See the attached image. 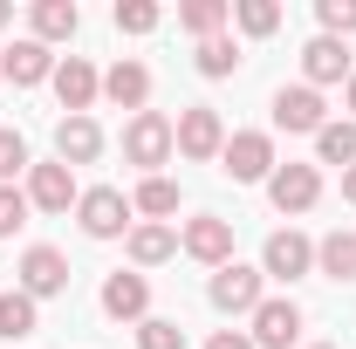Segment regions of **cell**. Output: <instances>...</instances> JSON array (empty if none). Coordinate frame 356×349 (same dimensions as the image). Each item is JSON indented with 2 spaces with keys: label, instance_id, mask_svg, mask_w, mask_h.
I'll use <instances>...</instances> for the list:
<instances>
[{
  "label": "cell",
  "instance_id": "obj_1",
  "mask_svg": "<svg viewBox=\"0 0 356 349\" xmlns=\"http://www.w3.org/2000/svg\"><path fill=\"white\" fill-rule=\"evenodd\" d=\"M220 172L233 178V185H261V178H274V137L267 131H233L220 151Z\"/></svg>",
  "mask_w": 356,
  "mask_h": 349
},
{
  "label": "cell",
  "instance_id": "obj_2",
  "mask_svg": "<svg viewBox=\"0 0 356 349\" xmlns=\"http://www.w3.org/2000/svg\"><path fill=\"white\" fill-rule=\"evenodd\" d=\"M172 144L185 151V158H199V165H206V158H220V151H226V124H220V110H213V103H192V110L172 124Z\"/></svg>",
  "mask_w": 356,
  "mask_h": 349
},
{
  "label": "cell",
  "instance_id": "obj_3",
  "mask_svg": "<svg viewBox=\"0 0 356 349\" xmlns=\"http://www.w3.org/2000/svg\"><path fill=\"white\" fill-rule=\"evenodd\" d=\"M261 281H267L261 267H240V261L213 267V308H220V315H254V308L267 302Z\"/></svg>",
  "mask_w": 356,
  "mask_h": 349
},
{
  "label": "cell",
  "instance_id": "obj_4",
  "mask_svg": "<svg viewBox=\"0 0 356 349\" xmlns=\"http://www.w3.org/2000/svg\"><path fill=\"white\" fill-rule=\"evenodd\" d=\"M76 219H83L89 240H117V233L131 226V199H124L117 185H96V192H83V199H76Z\"/></svg>",
  "mask_w": 356,
  "mask_h": 349
},
{
  "label": "cell",
  "instance_id": "obj_5",
  "mask_svg": "<svg viewBox=\"0 0 356 349\" xmlns=\"http://www.w3.org/2000/svg\"><path fill=\"white\" fill-rule=\"evenodd\" d=\"M178 144H172V117H158V110H137L131 124H124V158L131 165H165Z\"/></svg>",
  "mask_w": 356,
  "mask_h": 349
},
{
  "label": "cell",
  "instance_id": "obj_6",
  "mask_svg": "<svg viewBox=\"0 0 356 349\" xmlns=\"http://www.w3.org/2000/svg\"><path fill=\"white\" fill-rule=\"evenodd\" d=\"M267 199H274V213H309L315 199H322V172L315 165H274Z\"/></svg>",
  "mask_w": 356,
  "mask_h": 349
},
{
  "label": "cell",
  "instance_id": "obj_7",
  "mask_svg": "<svg viewBox=\"0 0 356 349\" xmlns=\"http://www.w3.org/2000/svg\"><path fill=\"white\" fill-rule=\"evenodd\" d=\"M178 247H185L192 261H206V267H226V261H233V226L213 219V213H199V219H185Z\"/></svg>",
  "mask_w": 356,
  "mask_h": 349
},
{
  "label": "cell",
  "instance_id": "obj_8",
  "mask_svg": "<svg viewBox=\"0 0 356 349\" xmlns=\"http://www.w3.org/2000/svg\"><path fill=\"white\" fill-rule=\"evenodd\" d=\"M83 192H76V172L55 158V165H28V206H42V213H69Z\"/></svg>",
  "mask_w": 356,
  "mask_h": 349
},
{
  "label": "cell",
  "instance_id": "obj_9",
  "mask_svg": "<svg viewBox=\"0 0 356 349\" xmlns=\"http://www.w3.org/2000/svg\"><path fill=\"white\" fill-rule=\"evenodd\" d=\"M309 267H315V240H309V233H295V226L274 233L267 254H261V274H274V281H302Z\"/></svg>",
  "mask_w": 356,
  "mask_h": 349
},
{
  "label": "cell",
  "instance_id": "obj_10",
  "mask_svg": "<svg viewBox=\"0 0 356 349\" xmlns=\"http://www.w3.org/2000/svg\"><path fill=\"white\" fill-rule=\"evenodd\" d=\"M48 83H55V96H62V110H69V117H89V103L103 96V76L89 69L83 55H69V62H55V76H48Z\"/></svg>",
  "mask_w": 356,
  "mask_h": 349
},
{
  "label": "cell",
  "instance_id": "obj_11",
  "mask_svg": "<svg viewBox=\"0 0 356 349\" xmlns=\"http://www.w3.org/2000/svg\"><path fill=\"white\" fill-rule=\"evenodd\" d=\"M62 288H69V261L55 247H28L21 254V295L42 302V295H62Z\"/></svg>",
  "mask_w": 356,
  "mask_h": 349
},
{
  "label": "cell",
  "instance_id": "obj_12",
  "mask_svg": "<svg viewBox=\"0 0 356 349\" xmlns=\"http://www.w3.org/2000/svg\"><path fill=\"white\" fill-rule=\"evenodd\" d=\"M302 343V308L295 302H261L254 308V349H295Z\"/></svg>",
  "mask_w": 356,
  "mask_h": 349
},
{
  "label": "cell",
  "instance_id": "obj_13",
  "mask_svg": "<svg viewBox=\"0 0 356 349\" xmlns=\"http://www.w3.org/2000/svg\"><path fill=\"white\" fill-rule=\"evenodd\" d=\"M274 124H281V131H322V124H329V117H322V96H315V89L309 83H295V89H288V83H281V89H274Z\"/></svg>",
  "mask_w": 356,
  "mask_h": 349
},
{
  "label": "cell",
  "instance_id": "obj_14",
  "mask_svg": "<svg viewBox=\"0 0 356 349\" xmlns=\"http://www.w3.org/2000/svg\"><path fill=\"white\" fill-rule=\"evenodd\" d=\"M0 76H7L14 89H35V83H48V76H55V55L28 35V42H14L7 55H0Z\"/></svg>",
  "mask_w": 356,
  "mask_h": 349
},
{
  "label": "cell",
  "instance_id": "obj_15",
  "mask_svg": "<svg viewBox=\"0 0 356 349\" xmlns=\"http://www.w3.org/2000/svg\"><path fill=\"white\" fill-rule=\"evenodd\" d=\"M302 76H309V89H322V83H350V48L336 42V35H315V42L302 48Z\"/></svg>",
  "mask_w": 356,
  "mask_h": 349
},
{
  "label": "cell",
  "instance_id": "obj_16",
  "mask_svg": "<svg viewBox=\"0 0 356 349\" xmlns=\"http://www.w3.org/2000/svg\"><path fill=\"white\" fill-rule=\"evenodd\" d=\"M96 151H103V131H96V117H62V124H55V158H62L69 172H76V165H89Z\"/></svg>",
  "mask_w": 356,
  "mask_h": 349
},
{
  "label": "cell",
  "instance_id": "obj_17",
  "mask_svg": "<svg viewBox=\"0 0 356 349\" xmlns=\"http://www.w3.org/2000/svg\"><path fill=\"white\" fill-rule=\"evenodd\" d=\"M144 308H151V281H144V274H110V281H103V315L144 322Z\"/></svg>",
  "mask_w": 356,
  "mask_h": 349
},
{
  "label": "cell",
  "instance_id": "obj_18",
  "mask_svg": "<svg viewBox=\"0 0 356 349\" xmlns=\"http://www.w3.org/2000/svg\"><path fill=\"white\" fill-rule=\"evenodd\" d=\"M103 96H110L117 110H144V96H151V69H144V62H117V69L103 76Z\"/></svg>",
  "mask_w": 356,
  "mask_h": 349
},
{
  "label": "cell",
  "instance_id": "obj_19",
  "mask_svg": "<svg viewBox=\"0 0 356 349\" xmlns=\"http://www.w3.org/2000/svg\"><path fill=\"white\" fill-rule=\"evenodd\" d=\"M83 28V14H76V0H35V42H69Z\"/></svg>",
  "mask_w": 356,
  "mask_h": 349
},
{
  "label": "cell",
  "instance_id": "obj_20",
  "mask_svg": "<svg viewBox=\"0 0 356 349\" xmlns=\"http://www.w3.org/2000/svg\"><path fill=\"white\" fill-rule=\"evenodd\" d=\"M178 254V233L172 226H158V219H144V226H131V261L137 267H158Z\"/></svg>",
  "mask_w": 356,
  "mask_h": 349
},
{
  "label": "cell",
  "instance_id": "obj_21",
  "mask_svg": "<svg viewBox=\"0 0 356 349\" xmlns=\"http://www.w3.org/2000/svg\"><path fill=\"white\" fill-rule=\"evenodd\" d=\"M315 267L329 274V281H356V233H329V240H315Z\"/></svg>",
  "mask_w": 356,
  "mask_h": 349
},
{
  "label": "cell",
  "instance_id": "obj_22",
  "mask_svg": "<svg viewBox=\"0 0 356 349\" xmlns=\"http://www.w3.org/2000/svg\"><path fill=\"white\" fill-rule=\"evenodd\" d=\"M315 151H322V165H343V172H350L356 165V117L322 124V131H315Z\"/></svg>",
  "mask_w": 356,
  "mask_h": 349
},
{
  "label": "cell",
  "instance_id": "obj_23",
  "mask_svg": "<svg viewBox=\"0 0 356 349\" xmlns=\"http://www.w3.org/2000/svg\"><path fill=\"white\" fill-rule=\"evenodd\" d=\"M226 14H233L226 0H185V7H178V28L199 35V42H213V35L226 28Z\"/></svg>",
  "mask_w": 356,
  "mask_h": 349
},
{
  "label": "cell",
  "instance_id": "obj_24",
  "mask_svg": "<svg viewBox=\"0 0 356 349\" xmlns=\"http://www.w3.org/2000/svg\"><path fill=\"white\" fill-rule=\"evenodd\" d=\"M35 329H42V322H35V302H28L21 288H7V295H0V336L21 343V336H35Z\"/></svg>",
  "mask_w": 356,
  "mask_h": 349
},
{
  "label": "cell",
  "instance_id": "obj_25",
  "mask_svg": "<svg viewBox=\"0 0 356 349\" xmlns=\"http://www.w3.org/2000/svg\"><path fill=\"white\" fill-rule=\"evenodd\" d=\"M131 206H137V213H151L158 226H165V219L178 213V185H172V178H158V172H151L144 185H137V199H131Z\"/></svg>",
  "mask_w": 356,
  "mask_h": 349
},
{
  "label": "cell",
  "instance_id": "obj_26",
  "mask_svg": "<svg viewBox=\"0 0 356 349\" xmlns=\"http://www.w3.org/2000/svg\"><path fill=\"white\" fill-rule=\"evenodd\" d=\"M233 69H240V48L226 42V35L199 42V76H213V83H220V76H233Z\"/></svg>",
  "mask_w": 356,
  "mask_h": 349
},
{
  "label": "cell",
  "instance_id": "obj_27",
  "mask_svg": "<svg viewBox=\"0 0 356 349\" xmlns=\"http://www.w3.org/2000/svg\"><path fill=\"white\" fill-rule=\"evenodd\" d=\"M137 349H185V329L165 322V315H144L137 322Z\"/></svg>",
  "mask_w": 356,
  "mask_h": 349
},
{
  "label": "cell",
  "instance_id": "obj_28",
  "mask_svg": "<svg viewBox=\"0 0 356 349\" xmlns=\"http://www.w3.org/2000/svg\"><path fill=\"white\" fill-rule=\"evenodd\" d=\"M233 21H240L247 35H274V28H281V7H274V0H240Z\"/></svg>",
  "mask_w": 356,
  "mask_h": 349
},
{
  "label": "cell",
  "instance_id": "obj_29",
  "mask_svg": "<svg viewBox=\"0 0 356 349\" xmlns=\"http://www.w3.org/2000/svg\"><path fill=\"white\" fill-rule=\"evenodd\" d=\"M21 172H28V144H21V131L0 124V185H14Z\"/></svg>",
  "mask_w": 356,
  "mask_h": 349
},
{
  "label": "cell",
  "instance_id": "obj_30",
  "mask_svg": "<svg viewBox=\"0 0 356 349\" xmlns=\"http://www.w3.org/2000/svg\"><path fill=\"white\" fill-rule=\"evenodd\" d=\"M117 28H124V35H151V28H158V7H151V0H117Z\"/></svg>",
  "mask_w": 356,
  "mask_h": 349
},
{
  "label": "cell",
  "instance_id": "obj_31",
  "mask_svg": "<svg viewBox=\"0 0 356 349\" xmlns=\"http://www.w3.org/2000/svg\"><path fill=\"white\" fill-rule=\"evenodd\" d=\"M21 226H28V192L0 185V240H7V233H21Z\"/></svg>",
  "mask_w": 356,
  "mask_h": 349
},
{
  "label": "cell",
  "instance_id": "obj_32",
  "mask_svg": "<svg viewBox=\"0 0 356 349\" xmlns=\"http://www.w3.org/2000/svg\"><path fill=\"white\" fill-rule=\"evenodd\" d=\"M315 14H322V28H329V35H356V0H322Z\"/></svg>",
  "mask_w": 356,
  "mask_h": 349
},
{
  "label": "cell",
  "instance_id": "obj_33",
  "mask_svg": "<svg viewBox=\"0 0 356 349\" xmlns=\"http://www.w3.org/2000/svg\"><path fill=\"white\" fill-rule=\"evenodd\" d=\"M206 349H254V336H240V329H220V336H213Z\"/></svg>",
  "mask_w": 356,
  "mask_h": 349
},
{
  "label": "cell",
  "instance_id": "obj_34",
  "mask_svg": "<svg viewBox=\"0 0 356 349\" xmlns=\"http://www.w3.org/2000/svg\"><path fill=\"white\" fill-rule=\"evenodd\" d=\"M343 199H350V206H356V165H350V172H343Z\"/></svg>",
  "mask_w": 356,
  "mask_h": 349
},
{
  "label": "cell",
  "instance_id": "obj_35",
  "mask_svg": "<svg viewBox=\"0 0 356 349\" xmlns=\"http://www.w3.org/2000/svg\"><path fill=\"white\" fill-rule=\"evenodd\" d=\"M7 21H14V7H7V0H0V28H7Z\"/></svg>",
  "mask_w": 356,
  "mask_h": 349
},
{
  "label": "cell",
  "instance_id": "obj_36",
  "mask_svg": "<svg viewBox=\"0 0 356 349\" xmlns=\"http://www.w3.org/2000/svg\"><path fill=\"white\" fill-rule=\"evenodd\" d=\"M350 110H356V76H350Z\"/></svg>",
  "mask_w": 356,
  "mask_h": 349
},
{
  "label": "cell",
  "instance_id": "obj_37",
  "mask_svg": "<svg viewBox=\"0 0 356 349\" xmlns=\"http://www.w3.org/2000/svg\"><path fill=\"white\" fill-rule=\"evenodd\" d=\"M309 349H336V343H309Z\"/></svg>",
  "mask_w": 356,
  "mask_h": 349
}]
</instances>
